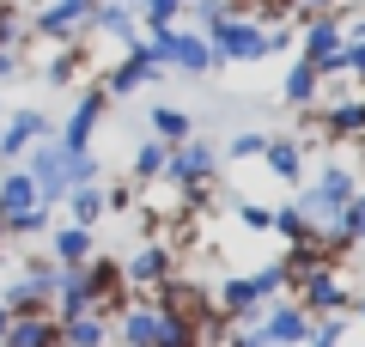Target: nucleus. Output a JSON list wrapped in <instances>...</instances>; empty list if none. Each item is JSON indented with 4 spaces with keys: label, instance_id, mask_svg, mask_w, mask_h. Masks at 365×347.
Here are the masks:
<instances>
[{
    "label": "nucleus",
    "instance_id": "f257e3e1",
    "mask_svg": "<svg viewBox=\"0 0 365 347\" xmlns=\"http://www.w3.org/2000/svg\"><path fill=\"white\" fill-rule=\"evenodd\" d=\"M116 341L122 347H195V323H182L158 298H128L116 311Z\"/></svg>",
    "mask_w": 365,
    "mask_h": 347
},
{
    "label": "nucleus",
    "instance_id": "f03ea898",
    "mask_svg": "<svg viewBox=\"0 0 365 347\" xmlns=\"http://www.w3.org/2000/svg\"><path fill=\"white\" fill-rule=\"evenodd\" d=\"M0 226H6V238H37V231H49V207H43L37 183L19 165L0 177Z\"/></svg>",
    "mask_w": 365,
    "mask_h": 347
},
{
    "label": "nucleus",
    "instance_id": "7ed1b4c3",
    "mask_svg": "<svg viewBox=\"0 0 365 347\" xmlns=\"http://www.w3.org/2000/svg\"><path fill=\"white\" fill-rule=\"evenodd\" d=\"M207 49L220 67H250V61H268V25L250 13H232L207 31Z\"/></svg>",
    "mask_w": 365,
    "mask_h": 347
},
{
    "label": "nucleus",
    "instance_id": "20e7f679",
    "mask_svg": "<svg viewBox=\"0 0 365 347\" xmlns=\"http://www.w3.org/2000/svg\"><path fill=\"white\" fill-rule=\"evenodd\" d=\"M91 19H98V0H49V6H37V19H31V37L37 43H86L91 37Z\"/></svg>",
    "mask_w": 365,
    "mask_h": 347
},
{
    "label": "nucleus",
    "instance_id": "39448f33",
    "mask_svg": "<svg viewBox=\"0 0 365 347\" xmlns=\"http://www.w3.org/2000/svg\"><path fill=\"white\" fill-rule=\"evenodd\" d=\"M170 281H177V250L170 244H140L122 262V286H128L134 298H158Z\"/></svg>",
    "mask_w": 365,
    "mask_h": 347
},
{
    "label": "nucleus",
    "instance_id": "423d86ee",
    "mask_svg": "<svg viewBox=\"0 0 365 347\" xmlns=\"http://www.w3.org/2000/svg\"><path fill=\"white\" fill-rule=\"evenodd\" d=\"M19 171H25L31 183H37V195H43V207H55L67 195V146L55 141H37V146H25V159H19Z\"/></svg>",
    "mask_w": 365,
    "mask_h": 347
},
{
    "label": "nucleus",
    "instance_id": "0eeeda50",
    "mask_svg": "<svg viewBox=\"0 0 365 347\" xmlns=\"http://www.w3.org/2000/svg\"><path fill=\"white\" fill-rule=\"evenodd\" d=\"M104 110H110V91L91 79V86L79 91V104L67 110V122H61V134H55V141H61L67 153H91V134H98V122H104Z\"/></svg>",
    "mask_w": 365,
    "mask_h": 347
},
{
    "label": "nucleus",
    "instance_id": "6e6552de",
    "mask_svg": "<svg viewBox=\"0 0 365 347\" xmlns=\"http://www.w3.org/2000/svg\"><path fill=\"white\" fill-rule=\"evenodd\" d=\"M256 329L268 335V347H304L317 323H311V311H304L299 298H274V305H262Z\"/></svg>",
    "mask_w": 365,
    "mask_h": 347
},
{
    "label": "nucleus",
    "instance_id": "1a4fd4ad",
    "mask_svg": "<svg viewBox=\"0 0 365 347\" xmlns=\"http://www.w3.org/2000/svg\"><path fill=\"white\" fill-rule=\"evenodd\" d=\"M153 79H165V67L153 61V49H146V37H140L134 49H122V61H116V67H104V79H98V86H104L110 98H128V91L153 86Z\"/></svg>",
    "mask_w": 365,
    "mask_h": 347
},
{
    "label": "nucleus",
    "instance_id": "9d476101",
    "mask_svg": "<svg viewBox=\"0 0 365 347\" xmlns=\"http://www.w3.org/2000/svg\"><path fill=\"white\" fill-rule=\"evenodd\" d=\"M347 19L341 13H311V19H299V61H311V67H323L329 55H341V43H347Z\"/></svg>",
    "mask_w": 365,
    "mask_h": 347
},
{
    "label": "nucleus",
    "instance_id": "9b49d317",
    "mask_svg": "<svg viewBox=\"0 0 365 347\" xmlns=\"http://www.w3.org/2000/svg\"><path fill=\"white\" fill-rule=\"evenodd\" d=\"M262 165H268L274 183L299 189V183H304V146L292 141V134H268V146H262Z\"/></svg>",
    "mask_w": 365,
    "mask_h": 347
},
{
    "label": "nucleus",
    "instance_id": "f8f14e48",
    "mask_svg": "<svg viewBox=\"0 0 365 347\" xmlns=\"http://www.w3.org/2000/svg\"><path fill=\"white\" fill-rule=\"evenodd\" d=\"M49 141V116L43 110H13V122L0 129V159H25V146Z\"/></svg>",
    "mask_w": 365,
    "mask_h": 347
},
{
    "label": "nucleus",
    "instance_id": "ddd939ff",
    "mask_svg": "<svg viewBox=\"0 0 365 347\" xmlns=\"http://www.w3.org/2000/svg\"><path fill=\"white\" fill-rule=\"evenodd\" d=\"M49 256H55V268H86V262L98 256V238H91L86 226H55Z\"/></svg>",
    "mask_w": 365,
    "mask_h": 347
},
{
    "label": "nucleus",
    "instance_id": "4468645a",
    "mask_svg": "<svg viewBox=\"0 0 365 347\" xmlns=\"http://www.w3.org/2000/svg\"><path fill=\"white\" fill-rule=\"evenodd\" d=\"M91 31L110 43H122V49H134L140 43V13H128V6H116V0H98V19H91Z\"/></svg>",
    "mask_w": 365,
    "mask_h": 347
},
{
    "label": "nucleus",
    "instance_id": "2eb2a0df",
    "mask_svg": "<svg viewBox=\"0 0 365 347\" xmlns=\"http://www.w3.org/2000/svg\"><path fill=\"white\" fill-rule=\"evenodd\" d=\"M280 98H287L299 116H304V110H317V98H323V74H317L311 61H292V67H287V79H280Z\"/></svg>",
    "mask_w": 365,
    "mask_h": 347
},
{
    "label": "nucleus",
    "instance_id": "dca6fc26",
    "mask_svg": "<svg viewBox=\"0 0 365 347\" xmlns=\"http://www.w3.org/2000/svg\"><path fill=\"white\" fill-rule=\"evenodd\" d=\"M0 347H61V323H55L49 311H37V317H13V329H6Z\"/></svg>",
    "mask_w": 365,
    "mask_h": 347
},
{
    "label": "nucleus",
    "instance_id": "f3484780",
    "mask_svg": "<svg viewBox=\"0 0 365 347\" xmlns=\"http://www.w3.org/2000/svg\"><path fill=\"white\" fill-rule=\"evenodd\" d=\"M153 141H165V146L195 141V116L182 110V104H153Z\"/></svg>",
    "mask_w": 365,
    "mask_h": 347
},
{
    "label": "nucleus",
    "instance_id": "a211bd4d",
    "mask_svg": "<svg viewBox=\"0 0 365 347\" xmlns=\"http://www.w3.org/2000/svg\"><path fill=\"white\" fill-rule=\"evenodd\" d=\"M67 201V226H98V219H104V189H98V183H86V189H67L61 195Z\"/></svg>",
    "mask_w": 365,
    "mask_h": 347
},
{
    "label": "nucleus",
    "instance_id": "6ab92c4d",
    "mask_svg": "<svg viewBox=\"0 0 365 347\" xmlns=\"http://www.w3.org/2000/svg\"><path fill=\"white\" fill-rule=\"evenodd\" d=\"M79 74H86V49H79V43H61V49L43 61V79H49V86H73Z\"/></svg>",
    "mask_w": 365,
    "mask_h": 347
},
{
    "label": "nucleus",
    "instance_id": "aec40b11",
    "mask_svg": "<svg viewBox=\"0 0 365 347\" xmlns=\"http://www.w3.org/2000/svg\"><path fill=\"white\" fill-rule=\"evenodd\" d=\"M189 13L182 0H140V37H158V31H177V19Z\"/></svg>",
    "mask_w": 365,
    "mask_h": 347
},
{
    "label": "nucleus",
    "instance_id": "412c9836",
    "mask_svg": "<svg viewBox=\"0 0 365 347\" xmlns=\"http://www.w3.org/2000/svg\"><path fill=\"white\" fill-rule=\"evenodd\" d=\"M165 159H170V146L146 134V141L134 146V165H128V171H134V183H158V177H165Z\"/></svg>",
    "mask_w": 365,
    "mask_h": 347
},
{
    "label": "nucleus",
    "instance_id": "4be33fe9",
    "mask_svg": "<svg viewBox=\"0 0 365 347\" xmlns=\"http://www.w3.org/2000/svg\"><path fill=\"white\" fill-rule=\"evenodd\" d=\"M104 341H110L104 317H67L61 323V347H104Z\"/></svg>",
    "mask_w": 365,
    "mask_h": 347
},
{
    "label": "nucleus",
    "instance_id": "5701e85b",
    "mask_svg": "<svg viewBox=\"0 0 365 347\" xmlns=\"http://www.w3.org/2000/svg\"><path fill=\"white\" fill-rule=\"evenodd\" d=\"M98 171H104V159H98V153H67V189L98 183Z\"/></svg>",
    "mask_w": 365,
    "mask_h": 347
},
{
    "label": "nucleus",
    "instance_id": "b1692460",
    "mask_svg": "<svg viewBox=\"0 0 365 347\" xmlns=\"http://www.w3.org/2000/svg\"><path fill=\"white\" fill-rule=\"evenodd\" d=\"M262 146H268V134H262V129H244V134L225 141V159H232V165H237V159H262Z\"/></svg>",
    "mask_w": 365,
    "mask_h": 347
},
{
    "label": "nucleus",
    "instance_id": "393cba45",
    "mask_svg": "<svg viewBox=\"0 0 365 347\" xmlns=\"http://www.w3.org/2000/svg\"><path fill=\"white\" fill-rule=\"evenodd\" d=\"M189 13H195L201 31H213L220 19H232V0H189Z\"/></svg>",
    "mask_w": 365,
    "mask_h": 347
},
{
    "label": "nucleus",
    "instance_id": "a878e982",
    "mask_svg": "<svg viewBox=\"0 0 365 347\" xmlns=\"http://www.w3.org/2000/svg\"><path fill=\"white\" fill-rule=\"evenodd\" d=\"M268 219H274V207H262V201H237V226H244V231H268Z\"/></svg>",
    "mask_w": 365,
    "mask_h": 347
},
{
    "label": "nucleus",
    "instance_id": "bb28decb",
    "mask_svg": "<svg viewBox=\"0 0 365 347\" xmlns=\"http://www.w3.org/2000/svg\"><path fill=\"white\" fill-rule=\"evenodd\" d=\"M19 74H25V55H19V49H0V86L19 79Z\"/></svg>",
    "mask_w": 365,
    "mask_h": 347
},
{
    "label": "nucleus",
    "instance_id": "cd10ccee",
    "mask_svg": "<svg viewBox=\"0 0 365 347\" xmlns=\"http://www.w3.org/2000/svg\"><path fill=\"white\" fill-rule=\"evenodd\" d=\"M287 6H292V13H304V19H311V13H335L341 0H287Z\"/></svg>",
    "mask_w": 365,
    "mask_h": 347
},
{
    "label": "nucleus",
    "instance_id": "c85d7f7f",
    "mask_svg": "<svg viewBox=\"0 0 365 347\" xmlns=\"http://www.w3.org/2000/svg\"><path fill=\"white\" fill-rule=\"evenodd\" d=\"M353 323H359V329H365V293L353 298Z\"/></svg>",
    "mask_w": 365,
    "mask_h": 347
},
{
    "label": "nucleus",
    "instance_id": "c756f323",
    "mask_svg": "<svg viewBox=\"0 0 365 347\" xmlns=\"http://www.w3.org/2000/svg\"><path fill=\"white\" fill-rule=\"evenodd\" d=\"M6 329H13V311H6V305H0V341H6Z\"/></svg>",
    "mask_w": 365,
    "mask_h": 347
},
{
    "label": "nucleus",
    "instance_id": "7c9ffc66",
    "mask_svg": "<svg viewBox=\"0 0 365 347\" xmlns=\"http://www.w3.org/2000/svg\"><path fill=\"white\" fill-rule=\"evenodd\" d=\"M6 13H13V0H0V19H6Z\"/></svg>",
    "mask_w": 365,
    "mask_h": 347
},
{
    "label": "nucleus",
    "instance_id": "2f4dec72",
    "mask_svg": "<svg viewBox=\"0 0 365 347\" xmlns=\"http://www.w3.org/2000/svg\"><path fill=\"white\" fill-rule=\"evenodd\" d=\"M37 6H49V0H37Z\"/></svg>",
    "mask_w": 365,
    "mask_h": 347
},
{
    "label": "nucleus",
    "instance_id": "473e14b6",
    "mask_svg": "<svg viewBox=\"0 0 365 347\" xmlns=\"http://www.w3.org/2000/svg\"><path fill=\"white\" fill-rule=\"evenodd\" d=\"M182 6H189V0H182Z\"/></svg>",
    "mask_w": 365,
    "mask_h": 347
}]
</instances>
